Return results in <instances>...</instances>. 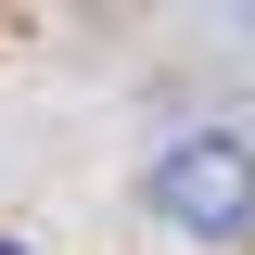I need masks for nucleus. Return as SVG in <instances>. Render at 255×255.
Instances as JSON below:
<instances>
[{
    "label": "nucleus",
    "mask_w": 255,
    "mask_h": 255,
    "mask_svg": "<svg viewBox=\"0 0 255 255\" xmlns=\"http://www.w3.org/2000/svg\"><path fill=\"white\" fill-rule=\"evenodd\" d=\"M140 204H153L166 230H191V243L255 230V140H179V153L140 179Z\"/></svg>",
    "instance_id": "obj_1"
},
{
    "label": "nucleus",
    "mask_w": 255,
    "mask_h": 255,
    "mask_svg": "<svg viewBox=\"0 0 255 255\" xmlns=\"http://www.w3.org/2000/svg\"><path fill=\"white\" fill-rule=\"evenodd\" d=\"M0 255H26V243H0Z\"/></svg>",
    "instance_id": "obj_2"
}]
</instances>
